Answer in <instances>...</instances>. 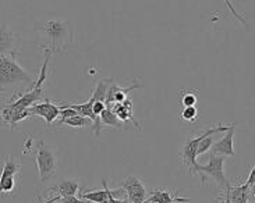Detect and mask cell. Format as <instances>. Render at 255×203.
<instances>
[{
	"mask_svg": "<svg viewBox=\"0 0 255 203\" xmlns=\"http://www.w3.org/2000/svg\"><path fill=\"white\" fill-rule=\"evenodd\" d=\"M21 166L18 163H15L8 156L4 162V166H3V171H1V176L0 177H13V176H20Z\"/></svg>",
	"mask_w": 255,
	"mask_h": 203,
	"instance_id": "cell-19",
	"label": "cell"
},
{
	"mask_svg": "<svg viewBox=\"0 0 255 203\" xmlns=\"http://www.w3.org/2000/svg\"><path fill=\"white\" fill-rule=\"evenodd\" d=\"M55 203H60V202H59V201H57V202H55Z\"/></svg>",
	"mask_w": 255,
	"mask_h": 203,
	"instance_id": "cell-29",
	"label": "cell"
},
{
	"mask_svg": "<svg viewBox=\"0 0 255 203\" xmlns=\"http://www.w3.org/2000/svg\"><path fill=\"white\" fill-rule=\"evenodd\" d=\"M236 124H232L228 132H225V136L219 139L218 142L214 143L212 149H211V155L214 156H230L235 157L236 152L233 148V138H235Z\"/></svg>",
	"mask_w": 255,
	"mask_h": 203,
	"instance_id": "cell-8",
	"label": "cell"
},
{
	"mask_svg": "<svg viewBox=\"0 0 255 203\" xmlns=\"http://www.w3.org/2000/svg\"><path fill=\"white\" fill-rule=\"evenodd\" d=\"M60 203H91L85 199H81V198H77L76 195H71V197H63L59 199Z\"/></svg>",
	"mask_w": 255,
	"mask_h": 203,
	"instance_id": "cell-24",
	"label": "cell"
},
{
	"mask_svg": "<svg viewBox=\"0 0 255 203\" xmlns=\"http://www.w3.org/2000/svg\"><path fill=\"white\" fill-rule=\"evenodd\" d=\"M250 201L255 203V184L254 185H250Z\"/></svg>",
	"mask_w": 255,
	"mask_h": 203,
	"instance_id": "cell-28",
	"label": "cell"
},
{
	"mask_svg": "<svg viewBox=\"0 0 255 203\" xmlns=\"http://www.w3.org/2000/svg\"><path fill=\"white\" fill-rule=\"evenodd\" d=\"M104 184V190H94L90 192H80L81 199H85L91 203H108L109 201V188H108V183L102 180Z\"/></svg>",
	"mask_w": 255,
	"mask_h": 203,
	"instance_id": "cell-15",
	"label": "cell"
},
{
	"mask_svg": "<svg viewBox=\"0 0 255 203\" xmlns=\"http://www.w3.org/2000/svg\"><path fill=\"white\" fill-rule=\"evenodd\" d=\"M35 162H36V169H38V177L41 181H46L56 173V156L53 150L43 141L36 143Z\"/></svg>",
	"mask_w": 255,
	"mask_h": 203,
	"instance_id": "cell-5",
	"label": "cell"
},
{
	"mask_svg": "<svg viewBox=\"0 0 255 203\" xmlns=\"http://www.w3.org/2000/svg\"><path fill=\"white\" fill-rule=\"evenodd\" d=\"M122 188L127 194L128 203H146V199L149 197V191H146L144 183L134 176L126 177Z\"/></svg>",
	"mask_w": 255,
	"mask_h": 203,
	"instance_id": "cell-6",
	"label": "cell"
},
{
	"mask_svg": "<svg viewBox=\"0 0 255 203\" xmlns=\"http://www.w3.org/2000/svg\"><path fill=\"white\" fill-rule=\"evenodd\" d=\"M105 108H106V102H104V101L94 102V107H92V110H94V113H95L97 115L102 114Z\"/></svg>",
	"mask_w": 255,
	"mask_h": 203,
	"instance_id": "cell-25",
	"label": "cell"
},
{
	"mask_svg": "<svg viewBox=\"0 0 255 203\" xmlns=\"http://www.w3.org/2000/svg\"><path fill=\"white\" fill-rule=\"evenodd\" d=\"M32 111L31 108H25V110H21V108H14L8 104H4L1 107V121L6 122L7 125H10V128L13 129L17 124L22 120H25L28 117H32Z\"/></svg>",
	"mask_w": 255,
	"mask_h": 203,
	"instance_id": "cell-10",
	"label": "cell"
},
{
	"mask_svg": "<svg viewBox=\"0 0 255 203\" xmlns=\"http://www.w3.org/2000/svg\"><path fill=\"white\" fill-rule=\"evenodd\" d=\"M190 203V198H181L177 195V191L172 190H152L146 203Z\"/></svg>",
	"mask_w": 255,
	"mask_h": 203,
	"instance_id": "cell-9",
	"label": "cell"
},
{
	"mask_svg": "<svg viewBox=\"0 0 255 203\" xmlns=\"http://www.w3.org/2000/svg\"><path fill=\"white\" fill-rule=\"evenodd\" d=\"M41 32L46 38V43L43 45V48L50 49L53 53L63 52L73 43V29L66 20H48L41 28Z\"/></svg>",
	"mask_w": 255,
	"mask_h": 203,
	"instance_id": "cell-1",
	"label": "cell"
},
{
	"mask_svg": "<svg viewBox=\"0 0 255 203\" xmlns=\"http://www.w3.org/2000/svg\"><path fill=\"white\" fill-rule=\"evenodd\" d=\"M49 192H57L59 197H71V195H77L80 191V184L76 178H63L60 183L52 187Z\"/></svg>",
	"mask_w": 255,
	"mask_h": 203,
	"instance_id": "cell-13",
	"label": "cell"
},
{
	"mask_svg": "<svg viewBox=\"0 0 255 203\" xmlns=\"http://www.w3.org/2000/svg\"><path fill=\"white\" fill-rule=\"evenodd\" d=\"M197 102H198V98H197V95H195L194 92H191V91H184V92L181 94V104H183L184 107L195 106Z\"/></svg>",
	"mask_w": 255,
	"mask_h": 203,
	"instance_id": "cell-21",
	"label": "cell"
},
{
	"mask_svg": "<svg viewBox=\"0 0 255 203\" xmlns=\"http://www.w3.org/2000/svg\"><path fill=\"white\" fill-rule=\"evenodd\" d=\"M225 192L233 203H249L250 201V185L247 183L237 187L229 185Z\"/></svg>",
	"mask_w": 255,
	"mask_h": 203,
	"instance_id": "cell-14",
	"label": "cell"
},
{
	"mask_svg": "<svg viewBox=\"0 0 255 203\" xmlns=\"http://www.w3.org/2000/svg\"><path fill=\"white\" fill-rule=\"evenodd\" d=\"M14 35L11 32H8L7 29L1 28V42H0V46H1V54L3 53H11V46H13Z\"/></svg>",
	"mask_w": 255,
	"mask_h": 203,
	"instance_id": "cell-20",
	"label": "cell"
},
{
	"mask_svg": "<svg viewBox=\"0 0 255 203\" xmlns=\"http://www.w3.org/2000/svg\"><path fill=\"white\" fill-rule=\"evenodd\" d=\"M232 125V124H230ZM230 125H215L212 128H208L204 134H201L200 136H193V138H188L186 141V143L181 146V152H180V156H181V163L187 166L190 169V173H193V170L195 169V166L198 164L197 163V152H198V145L200 142L207 138L209 135H215V134H219V132H228Z\"/></svg>",
	"mask_w": 255,
	"mask_h": 203,
	"instance_id": "cell-4",
	"label": "cell"
},
{
	"mask_svg": "<svg viewBox=\"0 0 255 203\" xmlns=\"http://www.w3.org/2000/svg\"><path fill=\"white\" fill-rule=\"evenodd\" d=\"M18 181H20V176L13 177H0V191L1 195H7L11 194L17 190L18 187Z\"/></svg>",
	"mask_w": 255,
	"mask_h": 203,
	"instance_id": "cell-17",
	"label": "cell"
},
{
	"mask_svg": "<svg viewBox=\"0 0 255 203\" xmlns=\"http://www.w3.org/2000/svg\"><path fill=\"white\" fill-rule=\"evenodd\" d=\"M101 121L106 127H115V128H122L123 127V121L119 118L118 115L115 114V111L112 108L106 107L104 113L101 114Z\"/></svg>",
	"mask_w": 255,
	"mask_h": 203,
	"instance_id": "cell-16",
	"label": "cell"
},
{
	"mask_svg": "<svg viewBox=\"0 0 255 203\" xmlns=\"http://www.w3.org/2000/svg\"><path fill=\"white\" fill-rule=\"evenodd\" d=\"M17 53H3L0 56V81L1 89L14 84H34L32 77L28 74L15 59Z\"/></svg>",
	"mask_w": 255,
	"mask_h": 203,
	"instance_id": "cell-2",
	"label": "cell"
},
{
	"mask_svg": "<svg viewBox=\"0 0 255 203\" xmlns=\"http://www.w3.org/2000/svg\"><path fill=\"white\" fill-rule=\"evenodd\" d=\"M225 157L226 156H209L208 164H197L193 170V176L201 174L202 177V185L207 184L208 178H212L215 183L221 187L222 190H226L230 183L226 180L225 171H223V164H225Z\"/></svg>",
	"mask_w": 255,
	"mask_h": 203,
	"instance_id": "cell-3",
	"label": "cell"
},
{
	"mask_svg": "<svg viewBox=\"0 0 255 203\" xmlns=\"http://www.w3.org/2000/svg\"><path fill=\"white\" fill-rule=\"evenodd\" d=\"M109 108H112V110L115 111V114L118 115L119 118L123 122L131 121L138 129H141L139 122H138L137 120L134 118V115H132V103H131L130 99L122 102V103H115V104Z\"/></svg>",
	"mask_w": 255,
	"mask_h": 203,
	"instance_id": "cell-12",
	"label": "cell"
},
{
	"mask_svg": "<svg viewBox=\"0 0 255 203\" xmlns=\"http://www.w3.org/2000/svg\"><path fill=\"white\" fill-rule=\"evenodd\" d=\"M216 201H218L219 203H233L230 199H229V197L226 195V192H225V195H223V197L216 198Z\"/></svg>",
	"mask_w": 255,
	"mask_h": 203,
	"instance_id": "cell-27",
	"label": "cell"
},
{
	"mask_svg": "<svg viewBox=\"0 0 255 203\" xmlns=\"http://www.w3.org/2000/svg\"><path fill=\"white\" fill-rule=\"evenodd\" d=\"M180 117L187 122H193L197 120V117H198V110L195 106H191V107H184L183 108V111H181V114Z\"/></svg>",
	"mask_w": 255,
	"mask_h": 203,
	"instance_id": "cell-23",
	"label": "cell"
},
{
	"mask_svg": "<svg viewBox=\"0 0 255 203\" xmlns=\"http://www.w3.org/2000/svg\"><path fill=\"white\" fill-rule=\"evenodd\" d=\"M59 124H64V125H69V127H76V128H78V127H87V125L92 124V120L83 114H78L73 115L70 118H66L63 121H59Z\"/></svg>",
	"mask_w": 255,
	"mask_h": 203,
	"instance_id": "cell-18",
	"label": "cell"
},
{
	"mask_svg": "<svg viewBox=\"0 0 255 203\" xmlns=\"http://www.w3.org/2000/svg\"><path fill=\"white\" fill-rule=\"evenodd\" d=\"M31 111L34 115H39L42 118H45V121L48 125H52L55 120L62 113V108H60V104H56L52 101H46L43 103H36L31 107Z\"/></svg>",
	"mask_w": 255,
	"mask_h": 203,
	"instance_id": "cell-7",
	"label": "cell"
},
{
	"mask_svg": "<svg viewBox=\"0 0 255 203\" xmlns=\"http://www.w3.org/2000/svg\"><path fill=\"white\" fill-rule=\"evenodd\" d=\"M137 88H139L138 84H132L128 88H123V87H120L118 84L112 82V85L109 87V91H108V96H106V107H112L115 103H122V102L127 101L128 99L127 98L128 94H130L131 91H134V89Z\"/></svg>",
	"mask_w": 255,
	"mask_h": 203,
	"instance_id": "cell-11",
	"label": "cell"
},
{
	"mask_svg": "<svg viewBox=\"0 0 255 203\" xmlns=\"http://www.w3.org/2000/svg\"><path fill=\"white\" fill-rule=\"evenodd\" d=\"M212 146H214V135H209L207 138H204L202 141L198 145V152H197V155H205L208 152H211L212 149Z\"/></svg>",
	"mask_w": 255,
	"mask_h": 203,
	"instance_id": "cell-22",
	"label": "cell"
},
{
	"mask_svg": "<svg viewBox=\"0 0 255 203\" xmlns=\"http://www.w3.org/2000/svg\"><path fill=\"white\" fill-rule=\"evenodd\" d=\"M247 184L249 185H254L255 184V166L251 169V173H250L249 180H247Z\"/></svg>",
	"mask_w": 255,
	"mask_h": 203,
	"instance_id": "cell-26",
	"label": "cell"
}]
</instances>
